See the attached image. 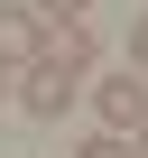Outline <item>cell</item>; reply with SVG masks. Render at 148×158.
<instances>
[{
  "label": "cell",
  "instance_id": "obj_1",
  "mask_svg": "<svg viewBox=\"0 0 148 158\" xmlns=\"http://www.w3.org/2000/svg\"><path fill=\"white\" fill-rule=\"evenodd\" d=\"M93 84V37L84 28H65V37H46L28 65H19V112L28 121H65V102Z\"/></svg>",
  "mask_w": 148,
  "mask_h": 158
},
{
  "label": "cell",
  "instance_id": "obj_2",
  "mask_svg": "<svg viewBox=\"0 0 148 158\" xmlns=\"http://www.w3.org/2000/svg\"><path fill=\"white\" fill-rule=\"evenodd\" d=\"M93 112H102V130L120 139V130L148 121V84H139V74H111V84H93Z\"/></svg>",
  "mask_w": 148,
  "mask_h": 158
},
{
  "label": "cell",
  "instance_id": "obj_3",
  "mask_svg": "<svg viewBox=\"0 0 148 158\" xmlns=\"http://www.w3.org/2000/svg\"><path fill=\"white\" fill-rule=\"evenodd\" d=\"M46 37H37V10H0V65H28Z\"/></svg>",
  "mask_w": 148,
  "mask_h": 158
},
{
  "label": "cell",
  "instance_id": "obj_4",
  "mask_svg": "<svg viewBox=\"0 0 148 158\" xmlns=\"http://www.w3.org/2000/svg\"><path fill=\"white\" fill-rule=\"evenodd\" d=\"M28 10H37V19H56V28H84V10H93V0H28Z\"/></svg>",
  "mask_w": 148,
  "mask_h": 158
},
{
  "label": "cell",
  "instance_id": "obj_5",
  "mask_svg": "<svg viewBox=\"0 0 148 158\" xmlns=\"http://www.w3.org/2000/svg\"><path fill=\"white\" fill-rule=\"evenodd\" d=\"M74 158H139V149H130V139H111V130H93V139L74 149Z\"/></svg>",
  "mask_w": 148,
  "mask_h": 158
},
{
  "label": "cell",
  "instance_id": "obj_6",
  "mask_svg": "<svg viewBox=\"0 0 148 158\" xmlns=\"http://www.w3.org/2000/svg\"><path fill=\"white\" fill-rule=\"evenodd\" d=\"M130 74H148V10H139V28H130Z\"/></svg>",
  "mask_w": 148,
  "mask_h": 158
},
{
  "label": "cell",
  "instance_id": "obj_7",
  "mask_svg": "<svg viewBox=\"0 0 148 158\" xmlns=\"http://www.w3.org/2000/svg\"><path fill=\"white\" fill-rule=\"evenodd\" d=\"M139 149H148V121H139Z\"/></svg>",
  "mask_w": 148,
  "mask_h": 158
},
{
  "label": "cell",
  "instance_id": "obj_8",
  "mask_svg": "<svg viewBox=\"0 0 148 158\" xmlns=\"http://www.w3.org/2000/svg\"><path fill=\"white\" fill-rule=\"evenodd\" d=\"M0 93H10V84H0Z\"/></svg>",
  "mask_w": 148,
  "mask_h": 158
}]
</instances>
